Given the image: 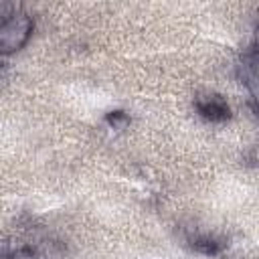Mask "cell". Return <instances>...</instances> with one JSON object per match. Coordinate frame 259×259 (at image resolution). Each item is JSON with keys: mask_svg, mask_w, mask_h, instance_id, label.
Returning <instances> with one entry per match:
<instances>
[{"mask_svg": "<svg viewBox=\"0 0 259 259\" xmlns=\"http://www.w3.org/2000/svg\"><path fill=\"white\" fill-rule=\"evenodd\" d=\"M30 18L24 14H6L0 18V53L18 51L30 34Z\"/></svg>", "mask_w": 259, "mask_h": 259, "instance_id": "cell-1", "label": "cell"}, {"mask_svg": "<svg viewBox=\"0 0 259 259\" xmlns=\"http://www.w3.org/2000/svg\"><path fill=\"white\" fill-rule=\"evenodd\" d=\"M198 111L202 117L210 119V121H223L229 117V105L217 97V95H208L204 99L198 101Z\"/></svg>", "mask_w": 259, "mask_h": 259, "instance_id": "cell-2", "label": "cell"}]
</instances>
